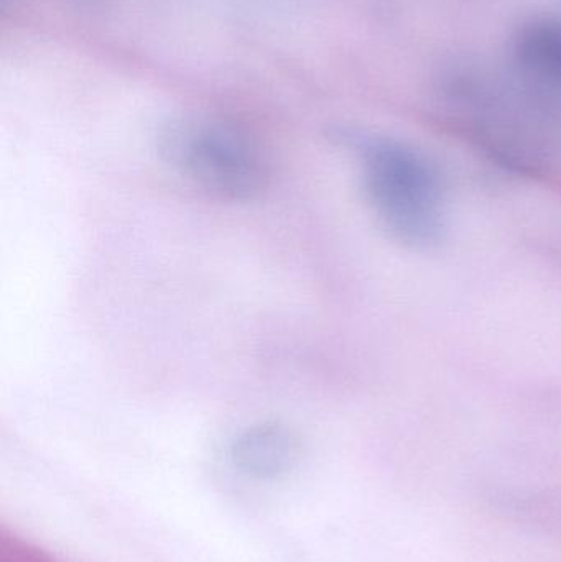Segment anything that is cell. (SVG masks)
Masks as SVG:
<instances>
[{
	"label": "cell",
	"instance_id": "6da1fadb",
	"mask_svg": "<svg viewBox=\"0 0 561 562\" xmlns=\"http://www.w3.org/2000/svg\"><path fill=\"white\" fill-rule=\"evenodd\" d=\"M358 151L366 196L389 234L412 249L440 243L445 188L427 155L404 142L381 137L362 138Z\"/></svg>",
	"mask_w": 561,
	"mask_h": 562
},
{
	"label": "cell",
	"instance_id": "7a4b0ae2",
	"mask_svg": "<svg viewBox=\"0 0 561 562\" xmlns=\"http://www.w3.org/2000/svg\"><path fill=\"white\" fill-rule=\"evenodd\" d=\"M165 160L198 187L227 200H249L263 188L266 170L256 151L233 132L181 124L161 138Z\"/></svg>",
	"mask_w": 561,
	"mask_h": 562
},
{
	"label": "cell",
	"instance_id": "3957f363",
	"mask_svg": "<svg viewBox=\"0 0 561 562\" xmlns=\"http://www.w3.org/2000/svg\"><path fill=\"white\" fill-rule=\"evenodd\" d=\"M510 65L530 94L561 101L560 16H536L520 25L510 43Z\"/></svg>",
	"mask_w": 561,
	"mask_h": 562
},
{
	"label": "cell",
	"instance_id": "277c9868",
	"mask_svg": "<svg viewBox=\"0 0 561 562\" xmlns=\"http://www.w3.org/2000/svg\"><path fill=\"white\" fill-rule=\"evenodd\" d=\"M299 451V441L290 429L277 423H262L234 439L231 458L249 477L277 479L295 465Z\"/></svg>",
	"mask_w": 561,
	"mask_h": 562
}]
</instances>
